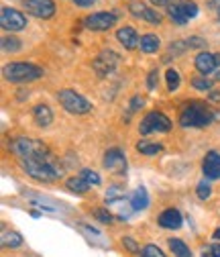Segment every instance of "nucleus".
Here are the masks:
<instances>
[{"label": "nucleus", "instance_id": "obj_44", "mask_svg": "<svg viewBox=\"0 0 220 257\" xmlns=\"http://www.w3.org/2000/svg\"><path fill=\"white\" fill-rule=\"evenodd\" d=\"M216 80H220V72H218V74H216Z\"/></svg>", "mask_w": 220, "mask_h": 257}, {"label": "nucleus", "instance_id": "obj_29", "mask_svg": "<svg viewBox=\"0 0 220 257\" xmlns=\"http://www.w3.org/2000/svg\"><path fill=\"white\" fill-rule=\"evenodd\" d=\"M80 176H82L90 186H98V184H100V176H98L96 172H92V170H82Z\"/></svg>", "mask_w": 220, "mask_h": 257}, {"label": "nucleus", "instance_id": "obj_17", "mask_svg": "<svg viewBox=\"0 0 220 257\" xmlns=\"http://www.w3.org/2000/svg\"><path fill=\"white\" fill-rule=\"evenodd\" d=\"M159 224L163 229H179L183 224V218H181V212L177 208H167L159 214Z\"/></svg>", "mask_w": 220, "mask_h": 257}, {"label": "nucleus", "instance_id": "obj_40", "mask_svg": "<svg viewBox=\"0 0 220 257\" xmlns=\"http://www.w3.org/2000/svg\"><path fill=\"white\" fill-rule=\"evenodd\" d=\"M149 3H153V5H157V7H169L173 0H149Z\"/></svg>", "mask_w": 220, "mask_h": 257}, {"label": "nucleus", "instance_id": "obj_18", "mask_svg": "<svg viewBox=\"0 0 220 257\" xmlns=\"http://www.w3.org/2000/svg\"><path fill=\"white\" fill-rule=\"evenodd\" d=\"M33 118H35V122L39 126H49L53 122V112H51V108L47 104H37L33 108Z\"/></svg>", "mask_w": 220, "mask_h": 257}, {"label": "nucleus", "instance_id": "obj_32", "mask_svg": "<svg viewBox=\"0 0 220 257\" xmlns=\"http://www.w3.org/2000/svg\"><path fill=\"white\" fill-rule=\"evenodd\" d=\"M94 216H96L100 222H112V212L108 210V208H96V210H94Z\"/></svg>", "mask_w": 220, "mask_h": 257}, {"label": "nucleus", "instance_id": "obj_35", "mask_svg": "<svg viewBox=\"0 0 220 257\" xmlns=\"http://www.w3.org/2000/svg\"><path fill=\"white\" fill-rule=\"evenodd\" d=\"M143 104H145V98H143L141 94H135V96H133V100H131V108H129V112H135V110H139Z\"/></svg>", "mask_w": 220, "mask_h": 257}, {"label": "nucleus", "instance_id": "obj_14", "mask_svg": "<svg viewBox=\"0 0 220 257\" xmlns=\"http://www.w3.org/2000/svg\"><path fill=\"white\" fill-rule=\"evenodd\" d=\"M202 172L208 180H220V153L218 151H208L204 162H202Z\"/></svg>", "mask_w": 220, "mask_h": 257}, {"label": "nucleus", "instance_id": "obj_11", "mask_svg": "<svg viewBox=\"0 0 220 257\" xmlns=\"http://www.w3.org/2000/svg\"><path fill=\"white\" fill-rule=\"evenodd\" d=\"M23 9L37 19H51L55 15L53 0H23Z\"/></svg>", "mask_w": 220, "mask_h": 257}, {"label": "nucleus", "instance_id": "obj_36", "mask_svg": "<svg viewBox=\"0 0 220 257\" xmlns=\"http://www.w3.org/2000/svg\"><path fill=\"white\" fill-rule=\"evenodd\" d=\"M185 49H190V47H187V43H185V41H175V43H171V47H169V53L177 55V53H183Z\"/></svg>", "mask_w": 220, "mask_h": 257}, {"label": "nucleus", "instance_id": "obj_21", "mask_svg": "<svg viewBox=\"0 0 220 257\" xmlns=\"http://www.w3.org/2000/svg\"><path fill=\"white\" fill-rule=\"evenodd\" d=\"M167 245H169V249H171V253L175 255V257H192V249L187 247L181 239H167Z\"/></svg>", "mask_w": 220, "mask_h": 257}, {"label": "nucleus", "instance_id": "obj_26", "mask_svg": "<svg viewBox=\"0 0 220 257\" xmlns=\"http://www.w3.org/2000/svg\"><path fill=\"white\" fill-rule=\"evenodd\" d=\"M192 86H194L196 90L206 92V90H212V80L206 78V76H196V78H192Z\"/></svg>", "mask_w": 220, "mask_h": 257}, {"label": "nucleus", "instance_id": "obj_1", "mask_svg": "<svg viewBox=\"0 0 220 257\" xmlns=\"http://www.w3.org/2000/svg\"><path fill=\"white\" fill-rule=\"evenodd\" d=\"M19 164H21V168L27 176H31L37 182H43V184H51V182H57L61 178L51 151H45V153H39V155H31V157H23V159H19Z\"/></svg>", "mask_w": 220, "mask_h": 257}, {"label": "nucleus", "instance_id": "obj_12", "mask_svg": "<svg viewBox=\"0 0 220 257\" xmlns=\"http://www.w3.org/2000/svg\"><path fill=\"white\" fill-rule=\"evenodd\" d=\"M129 13L135 19H141V21H147V23H153V25L161 23V15L155 13L153 9H149L145 3H141V0H131L129 3Z\"/></svg>", "mask_w": 220, "mask_h": 257}, {"label": "nucleus", "instance_id": "obj_10", "mask_svg": "<svg viewBox=\"0 0 220 257\" xmlns=\"http://www.w3.org/2000/svg\"><path fill=\"white\" fill-rule=\"evenodd\" d=\"M116 13H108V11H100V13H94L90 17L84 19V27L90 31H108L114 23H116Z\"/></svg>", "mask_w": 220, "mask_h": 257}, {"label": "nucleus", "instance_id": "obj_20", "mask_svg": "<svg viewBox=\"0 0 220 257\" xmlns=\"http://www.w3.org/2000/svg\"><path fill=\"white\" fill-rule=\"evenodd\" d=\"M66 186H68L70 192H74V194H86V192L90 190V184H88L82 176H72V178L66 182Z\"/></svg>", "mask_w": 220, "mask_h": 257}, {"label": "nucleus", "instance_id": "obj_4", "mask_svg": "<svg viewBox=\"0 0 220 257\" xmlns=\"http://www.w3.org/2000/svg\"><path fill=\"white\" fill-rule=\"evenodd\" d=\"M57 102L70 114H88L92 110L90 100H86L84 96L78 94L76 90H59L57 92Z\"/></svg>", "mask_w": 220, "mask_h": 257}, {"label": "nucleus", "instance_id": "obj_41", "mask_svg": "<svg viewBox=\"0 0 220 257\" xmlns=\"http://www.w3.org/2000/svg\"><path fill=\"white\" fill-rule=\"evenodd\" d=\"M208 98H210L212 102H220V92H218V90H212V92L208 94Z\"/></svg>", "mask_w": 220, "mask_h": 257}, {"label": "nucleus", "instance_id": "obj_27", "mask_svg": "<svg viewBox=\"0 0 220 257\" xmlns=\"http://www.w3.org/2000/svg\"><path fill=\"white\" fill-rule=\"evenodd\" d=\"M141 257H165V253L157 245H145L141 249Z\"/></svg>", "mask_w": 220, "mask_h": 257}, {"label": "nucleus", "instance_id": "obj_23", "mask_svg": "<svg viewBox=\"0 0 220 257\" xmlns=\"http://www.w3.org/2000/svg\"><path fill=\"white\" fill-rule=\"evenodd\" d=\"M21 245H23V235H21V233L3 229V247L17 249V247H21Z\"/></svg>", "mask_w": 220, "mask_h": 257}, {"label": "nucleus", "instance_id": "obj_9", "mask_svg": "<svg viewBox=\"0 0 220 257\" xmlns=\"http://www.w3.org/2000/svg\"><path fill=\"white\" fill-rule=\"evenodd\" d=\"M0 25H3V29L9 31V33H19V31L27 29V17L17 9L5 7L3 13H0Z\"/></svg>", "mask_w": 220, "mask_h": 257}, {"label": "nucleus", "instance_id": "obj_16", "mask_svg": "<svg viewBox=\"0 0 220 257\" xmlns=\"http://www.w3.org/2000/svg\"><path fill=\"white\" fill-rule=\"evenodd\" d=\"M194 66H196V70H198L202 76H208V74H212V72L218 68V63H216L214 53L202 51V53H198V55H196V59H194Z\"/></svg>", "mask_w": 220, "mask_h": 257}, {"label": "nucleus", "instance_id": "obj_34", "mask_svg": "<svg viewBox=\"0 0 220 257\" xmlns=\"http://www.w3.org/2000/svg\"><path fill=\"white\" fill-rule=\"evenodd\" d=\"M157 78H159V70H151L149 76H147V88L149 90H155L157 88Z\"/></svg>", "mask_w": 220, "mask_h": 257}, {"label": "nucleus", "instance_id": "obj_25", "mask_svg": "<svg viewBox=\"0 0 220 257\" xmlns=\"http://www.w3.org/2000/svg\"><path fill=\"white\" fill-rule=\"evenodd\" d=\"M165 80H167V90H169V92H173V90H177V88H179V74H177L173 68H169V70H167Z\"/></svg>", "mask_w": 220, "mask_h": 257}, {"label": "nucleus", "instance_id": "obj_30", "mask_svg": "<svg viewBox=\"0 0 220 257\" xmlns=\"http://www.w3.org/2000/svg\"><path fill=\"white\" fill-rule=\"evenodd\" d=\"M210 192H212V188H210V184H208L206 180H202V182L198 184V188H196V194H198V198H200V200L210 198Z\"/></svg>", "mask_w": 220, "mask_h": 257}, {"label": "nucleus", "instance_id": "obj_28", "mask_svg": "<svg viewBox=\"0 0 220 257\" xmlns=\"http://www.w3.org/2000/svg\"><path fill=\"white\" fill-rule=\"evenodd\" d=\"M3 49L15 53V51L21 49V41H19L17 37H5V39H3Z\"/></svg>", "mask_w": 220, "mask_h": 257}, {"label": "nucleus", "instance_id": "obj_5", "mask_svg": "<svg viewBox=\"0 0 220 257\" xmlns=\"http://www.w3.org/2000/svg\"><path fill=\"white\" fill-rule=\"evenodd\" d=\"M167 17L175 25H185L187 21L198 17V5L194 0H173L167 7Z\"/></svg>", "mask_w": 220, "mask_h": 257}, {"label": "nucleus", "instance_id": "obj_13", "mask_svg": "<svg viewBox=\"0 0 220 257\" xmlns=\"http://www.w3.org/2000/svg\"><path fill=\"white\" fill-rule=\"evenodd\" d=\"M102 164H104V168L108 172H114V174H124L127 172V157H124V153L120 149H116V147H112V149H108L104 153V162Z\"/></svg>", "mask_w": 220, "mask_h": 257}, {"label": "nucleus", "instance_id": "obj_43", "mask_svg": "<svg viewBox=\"0 0 220 257\" xmlns=\"http://www.w3.org/2000/svg\"><path fill=\"white\" fill-rule=\"evenodd\" d=\"M214 57H216V63L220 66V53H214Z\"/></svg>", "mask_w": 220, "mask_h": 257}, {"label": "nucleus", "instance_id": "obj_37", "mask_svg": "<svg viewBox=\"0 0 220 257\" xmlns=\"http://www.w3.org/2000/svg\"><path fill=\"white\" fill-rule=\"evenodd\" d=\"M185 43H187V47H190V49H200V47L206 45V41L202 37H190V39H185Z\"/></svg>", "mask_w": 220, "mask_h": 257}, {"label": "nucleus", "instance_id": "obj_39", "mask_svg": "<svg viewBox=\"0 0 220 257\" xmlns=\"http://www.w3.org/2000/svg\"><path fill=\"white\" fill-rule=\"evenodd\" d=\"M72 3H76L78 7H92L96 0H72Z\"/></svg>", "mask_w": 220, "mask_h": 257}, {"label": "nucleus", "instance_id": "obj_7", "mask_svg": "<svg viewBox=\"0 0 220 257\" xmlns=\"http://www.w3.org/2000/svg\"><path fill=\"white\" fill-rule=\"evenodd\" d=\"M11 151H13L19 159H23V157H31V155L45 153V151H49V147H47L43 141H39V139L19 137V139H15V141L11 143Z\"/></svg>", "mask_w": 220, "mask_h": 257}, {"label": "nucleus", "instance_id": "obj_3", "mask_svg": "<svg viewBox=\"0 0 220 257\" xmlns=\"http://www.w3.org/2000/svg\"><path fill=\"white\" fill-rule=\"evenodd\" d=\"M3 76L11 84H27V82H37L43 78V68L35 66L29 61H13L3 68Z\"/></svg>", "mask_w": 220, "mask_h": 257}, {"label": "nucleus", "instance_id": "obj_31", "mask_svg": "<svg viewBox=\"0 0 220 257\" xmlns=\"http://www.w3.org/2000/svg\"><path fill=\"white\" fill-rule=\"evenodd\" d=\"M120 241H122V247L127 249V251H131V253H139V251H141L139 243H137V241H135L133 237H122Z\"/></svg>", "mask_w": 220, "mask_h": 257}, {"label": "nucleus", "instance_id": "obj_33", "mask_svg": "<svg viewBox=\"0 0 220 257\" xmlns=\"http://www.w3.org/2000/svg\"><path fill=\"white\" fill-rule=\"evenodd\" d=\"M202 257H220V243H212L202 251Z\"/></svg>", "mask_w": 220, "mask_h": 257}, {"label": "nucleus", "instance_id": "obj_8", "mask_svg": "<svg viewBox=\"0 0 220 257\" xmlns=\"http://www.w3.org/2000/svg\"><path fill=\"white\" fill-rule=\"evenodd\" d=\"M120 63V55L112 49H104L96 55V59L92 61V68L96 72L98 78H106L108 74H112L116 70V66Z\"/></svg>", "mask_w": 220, "mask_h": 257}, {"label": "nucleus", "instance_id": "obj_6", "mask_svg": "<svg viewBox=\"0 0 220 257\" xmlns=\"http://www.w3.org/2000/svg\"><path fill=\"white\" fill-rule=\"evenodd\" d=\"M171 131V120L159 112V110H151L139 126V133L141 135H151V133H169Z\"/></svg>", "mask_w": 220, "mask_h": 257}, {"label": "nucleus", "instance_id": "obj_15", "mask_svg": "<svg viewBox=\"0 0 220 257\" xmlns=\"http://www.w3.org/2000/svg\"><path fill=\"white\" fill-rule=\"evenodd\" d=\"M116 39L120 41V45H124V49H135L139 47V33H137V29L131 27V25H124L116 31Z\"/></svg>", "mask_w": 220, "mask_h": 257}, {"label": "nucleus", "instance_id": "obj_42", "mask_svg": "<svg viewBox=\"0 0 220 257\" xmlns=\"http://www.w3.org/2000/svg\"><path fill=\"white\" fill-rule=\"evenodd\" d=\"M214 241H220V229L214 231Z\"/></svg>", "mask_w": 220, "mask_h": 257}, {"label": "nucleus", "instance_id": "obj_2", "mask_svg": "<svg viewBox=\"0 0 220 257\" xmlns=\"http://www.w3.org/2000/svg\"><path fill=\"white\" fill-rule=\"evenodd\" d=\"M214 120L212 110L204 104V102H187L183 104L181 112H179V124L183 128H204Z\"/></svg>", "mask_w": 220, "mask_h": 257}, {"label": "nucleus", "instance_id": "obj_38", "mask_svg": "<svg viewBox=\"0 0 220 257\" xmlns=\"http://www.w3.org/2000/svg\"><path fill=\"white\" fill-rule=\"evenodd\" d=\"M208 9H212L214 15H216V19L220 21V0H210V3H208Z\"/></svg>", "mask_w": 220, "mask_h": 257}, {"label": "nucleus", "instance_id": "obj_19", "mask_svg": "<svg viewBox=\"0 0 220 257\" xmlns=\"http://www.w3.org/2000/svg\"><path fill=\"white\" fill-rule=\"evenodd\" d=\"M139 47H141V51H143V53H155L157 49L161 47V39L157 37V35H153V33H147V35H143V37H141Z\"/></svg>", "mask_w": 220, "mask_h": 257}, {"label": "nucleus", "instance_id": "obj_24", "mask_svg": "<svg viewBox=\"0 0 220 257\" xmlns=\"http://www.w3.org/2000/svg\"><path fill=\"white\" fill-rule=\"evenodd\" d=\"M163 149L161 143H155V141H139L137 143V151L143 153V155H157Z\"/></svg>", "mask_w": 220, "mask_h": 257}, {"label": "nucleus", "instance_id": "obj_22", "mask_svg": "<svg viewBox=\"0 0 220 257\" xmlns=\"http://www.w3.org/2000/svg\"><path fill=\"white\" fill-rule=\"evenodd\" d=\"M131 204H133V210H145L149 206V196H147L145 188H137L135 190V194L131 198Z\"/></svg>", "mask_w": 220, "mask_h": 257}]
</instances>
